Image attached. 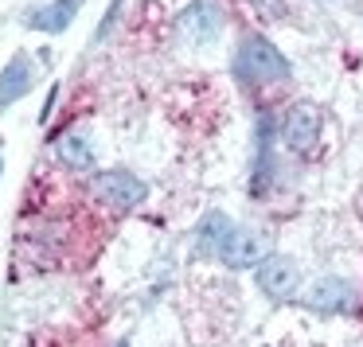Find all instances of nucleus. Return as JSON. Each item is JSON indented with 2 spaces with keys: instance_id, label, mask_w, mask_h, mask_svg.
I'll use <instances>...</instances> for the list:
<instances>
[{
  "instance_id": "nucleus-12",
  "label": "nucleus",
  "mask_w": 363,
  "mask_h": 347,
  "mask_svg": "<svg viewBox=\"0 0 363 347\" xmlns=\"http://www.w3.org/2000/svg\"><path fill=\"white\" fill-rule=\"evenodd\" d=\"M254 12H258L262 20H285V12H289V4L285 0H250Z\"/></svg>"
},
{
  "instance_id": "nucleus-15",
  "label": "nucleus",
  "mask_w": 363,
  "mask_h": 347,
  "mask_svg": "<svg viewBox=\"0 0 363 347\" xmlns=\"http://www.w3.org/2000/svg\"><path fill=\"white\" fill-rule=\"evenodd\" d=\"M0 172H4V160H0Z\"/></svg>"
},
{
  "instance_id": "nucleus-4",
  "label": "nucleus",
  "mask_w": 363,
  "mask_h": 347,
  "mask_svg": "<svg viewBox=\"0 0 363 347\" xmlns=\"http://www.w3.org/2000/svg\"><path fill=\"white\" fill-rule=\"evenodd\" d=\"M254 281H258V289L269 300H289L301 289V266L293 258H285V254H266L254 266Z\"/></svg>"
},
{
  "instance_id": "nucleus-8",
  "label": "nucleus",
  "mask_w": 363,
  "mask_h": 347,
  "mask_svg": "<svg viewBox=\"0 0 363 347\" xmlns=\"http://www.w3.org/2000/svg\"><path fill=\"white\" fill-rule=\"evenodd\" d=\"M301 300H305L313 312H344L347 300H352V289H347L344 277H316L313 289H308Z\"/></svg>"
},
{
  "instance_id": "nucleus-13",
  "label": "nucleus",
  "mask_w": 363,
  "mask_h": 347,
  "mask_svg": "<svg viewBox=\"0 0 363 347\" xmlns=\"http://www.w3.org/2000/svg\"><path fill=\"white\" fill-rule=\"evenodd\" d=\"M121 4H125V0H110V8H106V20L98 24V35H94V40H106V35L113 32V24H118V16H121Z\"/></svg>"
},
{
  "instance_id": "nucleus-5",
  "label": "nucleus",
  "mask_w": 363,
  "mask_h": 347,
  "mask_svg": "<svg viewBox=\"0 0 363 347\" xmlns=\"http://www.w3.org/2000/svg\"><path fill=\"white\" fill-rule=\"evenodd\" d=\"M324 129V113L313 102H293L281 118V141L293 152H313Z\"/></svg>"
},
{
  "instance_id": "nucleus-7",
  "label": "nucleus",
  "mask_w": 363,
  "mask_h": 347,
  "mask_svg": "<svg viewBox=\"0 0 363 347\" xmlns=\"http://www.w3.org/2000/svg\"><path fill=\"white\" fill-rule=\"evenodd\" d=\"M32 82H35L32 59H28V55H12L9 63H4V71H0V110L16 106L20 98L32 90Z\"/></svg>"
},
{
  "instance_id": "nucleus-14",
  "label": "nucleus",
  "mask_w": 363,
  "mask_h": 347,
  "mask_svg": "<svg viewBox=\"0 0 363 347\" xmlns=\"http://www.w3.org/2000/svg\"><path fill=\"white\" fill-rule=\"evenodd\" d=\"M113 347H129V343H113Z\"/></svg>"
},
{
  "instance_id": "nucleus-10",
  "label": "nucleus",
  "mask_w": 363,
  "mask_h": 347,
  "mask_svg": "<svg viewBox=\"0 0 363 347\" xmlns=\"http://www.w3.org/2000/svg\"><path fill=\"white\" fill-rule=\"evenodd\" d=\"M230 227H235V222H230L223 211H207L203 219L196 222V254H203V258H215V250H219L223 238L230 234Z\"/></svg>"
},
{
  "instance_id": "nucleus-9",
  "label": "nucleus",
  "mask_w": 363,
  "mask_h": 347,
  "mask_svg": "<svg viewBox=\"0 0 363 347\" xmlns=\"http://www.w3.org/2000/svg\"><path fill=\"white\" fill-rule=\"evenodd\" d=\"M86 4V0H55V4H48V8H35L32 16H28V28H35V32H48V35H59L71 28V20L79 16V8Z\"/></svg>"
},
{
  "instance_id": "nucleus-2",
  "label": "nucleus",
  "mask_w": 363,
  "mask_h": 347,
  "mask_svg": "<svg viewBox=\"0 0 363 347\" xmlns=\"http://www.w3.org/2000/svg\"><path fill=\"white\" fill-rule=\"evenodd\" d=\"M94 195L106 207H113V211H133V207H141L149 199V183L141 176L125 172V168H110V172L94 176Z\"/></svg>"
},
{
  "instance_id": "nucleus-3",
  "label": "nucleus",
  "mask_w": 363,
  "mask_h": 347,
  "mask_svg": "<svg viewBox=\"0 0 363 347\" xmlns=\"http://www.w3.org/2000/svg\"><path fill=\"white\" fill-rule=\"evenodd\" d=\"M223 32V12L215 0H191L188 8L176 16V35H180L188 47H207L215 43Z\"/></svg>"
},
{
  "instance_id": "nucleus-1",
  "label": "nucleus",
  "mask_w": 363,
  "mask_h": 347,
  "mask_svg": "<svg viewBox=\"0 0 363 347\" xmlns=\"http://www.w3.org/2000/svg\"><path fill=\"white\" fill-rule=\"evenodd\" d=\"M230 67H235V79L242 82V86H269V82H285L293 74V63L258 32L238 40L235 63Z\"/></svg>"
},
{
  "instance_id": "nucleus-11",
  "label": "nucleus",
  "mask_w": 363,
  "mask_h": 347,
  "mask_svg": "<svg viewBox=\"0 0 363 347\" xmlns=\"http://www.w3.org/2000/svg\"><path fill=\"white\" fill-rule=\"evenodd\" d=\"M55 152H59V160H63V168H71V172H90V168H94V149H90L86 137H79V133L59 137Z\"/></svg>"
},
{
  "instance_id": "nucleus-6",
  "label": "nucleus",
  "mask_w": 363,
  "mask_h": 347,
  "mask_svg": "<svg viewBox=\"0 0 363 347\" xmlns=\"http://www.w3.org/2000/svg\"><path fill=\"white\" fill-rule=\"evenodd\" d=\"M266 254H269V246H266V238H262L258 230L230 227V234L223 238V246L215 250V258H219L227 269H254Z\"/></svg>"
}]
</instances>
